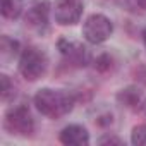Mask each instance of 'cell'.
Returning a JSON list of instances; mask_svg holds the SVG:
<instances>
[{
  "label": "cell",
  "mask_w": 146,
  "mask_h": 146,
  "mask_svg": "<svg viewBox=\"0 0 146 146\" xmlns=\"http://www.w3.org/2000/svg\"><path fill=\"white\" fill-rule=\"evenodd\" d=\"M33 102H35L36 110L48 119H60L67 115L74 108V103H76L74 96L70 93L62 91V90H52V88L38 90Z\"/></svg>",
  "instance_id": "cell-1"
},
{
  "label": "cell",
  "mask_w": 146,
  "mask_h": 146,
  "mask_svg": "<svg viewBox=\"0 0 146 146\" xmlns=\"http://www.w3.org/2000/svg\"><path fill=\"white\" fill-rule=\"evenodd\" d=\"M46 69H48V58L41 50L28 46L21 52L19 72L26 81H38L41 76H45Z\"/></svg>",
  "instance_id": "cell-2"
},
{
  "label": "cell",
  "mask_w": 146,
  "mask_h": 146,
  "mask_svg": "<svg viewBox=\"0 0 146 146\" xmlns=\"http://www.w3.org/2000/svg\"><path fill=\"white\" fill-rule=\"evenodd\" d=\"M4 127L12 136H23L28 137L35 132V120L26 105L12 107L4 115Z\"/></svg>",
  "instance_id": "cell-3"
},
{
  "label": "cell",
  "mask_w": 146,
  "mask_h": 146,
  "mask_svg": "<svg viewBox=\"0 0 146 146\" xmlns=\"http://www.w3.org/2000/svg\"><path fill=\"white\" fill-rule=\"evenodd\" d=\"M113 33L112 21L103 14H91L83 24V36L91 45H100L107 41Z\"/></svg>",
  "instance_id": "cell-4"
},
{
  "label": "cell",
  "mask_w": 146,
  "mask_h": 146,
  "mask_svg": "<svg viewBox=\"0 0 146 146\" xmlns=\"http://www.w3.org/2000/svg\"><path fill=\"white\" fill-rule=\"evenodd\" d=\"M83 11V0H57L53 9L55 23H58L60 26H74L76 23H79Z\"/></svg>",
  "instance_id": "cell-5"
},
{
  "label": "cell",
  "mask_w": 146,
  "mask_h": 146,
  "mask_svg": "<svg viewBox=\"0 0 146 146\" xmlns=\"http://www.w3.org/2000/svg\"><path fill=\"white\" fill-rule=\"evenodd\" d=\"M57 46H58L62 57H64L69 64L76 65V67H84V65L90 64V52H88V48H86L83 43L60 38V40L57 41Z\"/></svg>",
  "instance_id": "cell-6"
},
{
  "label": "cell",
  "mask_w": 146,
  "mask_h": 146,
  "mask_svg": "<svg viewBox=\"0 0 146 146\" xmlns=\"http://www.w3.org/2000/svg\"><path fill=\"white\" fill-rule=\"evenodd\" d=\"M48 17H50V2L48 0H36L28 9L24 16V23L31 29L43 31L48 28Z\"/></svg>",
  "instance_id": "cell-7"
},
{
  "label": "cell",
  "mask_w": 146,
  "mask_h": 146,
  "mask_svg": "<svg viewBox=\"0 0 146 146\" xmlns=\"http://www.w3.org/2000/svg\"><path fill=\"white\" fill-rule=\"evenodd\" d=\"M58 139L62 144H67V146H86L90 144V132L84 125L70 124L60 131Z\"/></svg>",
  "instance_id": "cell-8"
},
{
  "label": "cell",
  "mask_w": 146,
  "mask_h": 146,
  "mask_svg": "<svg viewBox=\"0 0 146 146\" xmlns=\"http://www.w3.org/2000/svg\"><path fill=\"white\" fill-rule=\"evenodd\" d=\"M24 0H2V16L5 19H17L23 14Z\"/></svg>",
  "instance_id": "cell-9"
},
{
  "label": "cell",
  "mask_w": 146,
  "mask_h": 146,
  "mask_svg": "<svg viewBox=\"0 0 146 146\" xmlns=\"http://www.w3.org/2000/svg\"><path fill=\"white\" fill-rule=\"evenodd\" d=\"M117 98H119L120 103H124L125 107H131V108L136 107L139 103V100H141V96H139V93H137L136 88H125V90H122L117 95Z\"/></svg>",
  "instance_id": "cell-10"
},
{
  "label": "cell",
  "mask_w": 146,
  "mask_h": 146,
  "mask_svg": "<svg viewBox=\"0 0 146 146\" xmlns=\"http://www.w3.org/2000/svg\"><path fill=\"white\" fill-rule=\"evenodd\" d=\"M0 81H2V91H0V95H2V100L4 102H11L14 96H16V86L14 83L9 79V76L2 74L0 76Z\"/></svg>",
  "instance_id": "cell-11"
},
{
  "label": "cell",
  "mask_w": 146,
  "mask_h": 146,
  "mask_svg": "<svg viewBox=\"0 0 146 146\" xmlns=\"http://www.w3.org/2000/svg\"><path fill=\"white\" fill-rule=\"evenodd\" d=\"M131 143L134 146H146V124L136 125L131 132Z\"/></svg>",
  "instance_id": "cell-12"
},
{
  "label": "cell",
  "mask_w": 146,
  "mask_h": 146,
  "mask_svg": "<svg viewBox=\"0 0 146 146\" xmlns=\"http://www.w3.org/2000/svg\"><path fill=\"white\" fill-rule=\"evenodd\" d=\"M0 46H2V55L7 57V55H16L17 50H19V43L11 40L9 36H2V43H0Z\"/></svg>",
  "instance_id": "cell-13"
},
{
  "label": "cell",
  "mask_w": 146,
  "mask_h": 146,
  "mask_svg": "<svg viewBox=\"0 0 146 146\" xmlns=\"http://www.w3.org/2000/svg\"><path fill=\"white\" fill-rule=\"evenodd\" d=\"M119 4L131 12L136 11H146V0H119Z\"/></svg>",
  "instance_id": "cell-14"
},
{
  "label": "cell",
  "mask_w": 146,
  "mask_h": 146,
  "mask_svg": "<svg viewBox=\"0 0 146 146\" xmlns=\"http://www.w3.org/2000/svg\"><path fill=\"white\" fill-rule=\"evenodd\" d=\"M98 143H100V144H117V146H120V144H122V139H119V137H115V136H105V137H102Z\"/></svg>",
  "instance_id": "cell-15"
},
{
  "label": "cell",
  "mask_w": 146,
  "mask_h": 146,
  "mask_svg": "<svg viewBox=\"0 0 146 146\" xmlns=\"http://www.w3.org/2000/svg\"><path fill=\"white\" fill-rule=\"evenodd\" d=\"M143 41H144V48H146V28L143 29Z\"/></svg>",
  "instance_id": "cell-16"
}]
</instances>
